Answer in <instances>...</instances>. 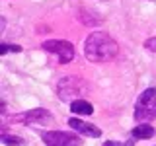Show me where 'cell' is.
I'll return each mask as SVG.
<instances>
[{"instance_id": "cell-9", "label": "cell", "mask_w": 156, "mask_h": 146, "mask_svg": "<svg viewBox=\"0 0 156 146\" xmlns=\"http://www.w3.org/2000/svg\"><path fill=\"white\" fill-rule=\"evenodd\" d=\"M156 103V88H146L143 94L139 96V99H136V105H148L152 107Z\"/></svg>"}, {"instance_id": "cell-5", "label": "cell", "mask_w": 156, "mask_h": 146, "mask_svg": "<svg viewBox=\"0 0 156 146\" xmlns=\"http://www.w3.org/2000/svg\"><path fill=\"white\" fill-rule=\"evenodd\" d=\"M41 140L47 146H78V136L62 130H47L41 133Z\"/></svg>"}, {"instance_id": "cell-11", "label": "cell", "mask_w": 156, "mask_h": 146, "mask_svg": "<svg viewBox=\"0 0 156 146\" xmlns=\"http://www.w3.org/2000/svg\"><path fill=\"white\" fill-rule=\"evenodd\" d=\"M22 51V47L20 45H8V43H2V45H0V55H6V53H20Z\"/></svg>"}, {"instance_id": "cell-2", "label": "cell", "mask_w": 156, "mask_h": 146, "mask_svg": "<svg viewBox=\"0 0 156 146\" xmlns=\"http://www.w3.org/2000/svg\"><path fill=\"white\" fill-rule=\"evenodd\" d=\"M88 92H90L88 90V82L80 80V78H74V76H66L57 84L58 97H61V99H66V101L80 99V97L86 96Z\"/></svg>"}, {"instance_id": "cell-8", "label": "cell", "mask_w": 156, "mask_h": 146, "mask_svg": "<svg viewBox=\"0 0 156 146\" xmlns=\"http://www.w3.org/2000/svg\"><path fill=\"white\" fill-rule=\"evenodd\" d=\"M131 134H133V138L136 140H148V138H152V136L156 134V130H154V127L152 125H148V123H140L139 127H135L133 130H131Z\"/></svg>"}, {"instance_id": "cell-7", "label": "cell", "mask_w": 156, "mask_h": 146, "mask_svg": "<svg viewBox=\"0 0 156 146\" xmlns=\"http://www.w3.org/2000/svg\"><path fill=\"white\" fill-rule=\"evenodd\" d=\"M70 111L74 115H92L94 113V105L90 103V101H86V99H74V101H70Z\"/></svg>"}, {"instance_id": "cell-13", "label": "cell", "mask_w": 156, "mask_h": 146, "mask_svg": "<svg viewBox=\"0 0 156 146\" xmlns=\"http://www.w3.org/2000/svg\"><path fill=\"white\" fill-rule=\"evenodd\" d=\"M104 146H117V142H113V140H107Z\"/></svg>"}, {"instance_id": "cell-3", "label": "cell", "mask_w": 156, "mask_h": 146, "mask_svg": "<svg viewBox=\"0 0 156 146\" xmlns=\"http://www.w3.org/2000/svg\"><path fill=\"white\" fill-rule=\"evenodd\" d=\"M41 49L47 51V53L58 55V61H61L62 64H68V62L74 58V47H72L70 41H65V39H49V41H43Z\"/></svg>"}, {"instance_id": "cell-12", "label": "cell", "mask_w": 156, "mask_h": 146, "mask_svg": "<svg viewBox=\"0 0 156 146\" xmlns=\"http://www.w3.org/2000/svg\"><path fill=\"white\" fill-rule=\"evenodd\" d=\"M144 47L148 49V51L156 53V37H150V39H146V41H144Z\"/></svg>"}, {"instance_id": "cell-4", "label": "cell", "mask_w": 156, "mask_h": 146, "mask_svg": "<svg viewBox=\"0 0 156 146\" xmlns=\"http://www.w3.org/2000/svg\"><path fill=\"white\" fill-rule=\"evenodd\" d=\"M14 123H22V125H45L49 121H53V113L43 107H37V109L31 111H23V113L14 115Z\"/></svg>"}, {"instance_id": "cell-6", "label": "cell", "mask_w": 156, "mask_h": 146, "mask_svg": "<svg viewBox=\"0 0 156 146\" xmlns=\"http://www.w3.org/2000/svg\"><path fill=\"white\" fill-rule=\"evenodd\" d=\"M68 127L74 129V130H78L80 134L92 136V138H100V136H101V130L98 129V127L86 123V121H82V119H68Z\"/></svg>"}, {"instance_id": "cell-1", "label": "cell", "mask_w": 156, "mask_h": 146, "mask_svg": "<svg viewBox=\"0 0 156 146\" xmlns=\"http://www.w3.org/2000/svg\"><path fill=\"white\" fill-rule=\"evenodd\" d=\"M84 53H86L88 61H92V62H105L117 57L119 45H117V41L111 35H107L104 31H94L86 37Z\"/></svg>"}, {"instance_id": "cell-10", "label": "cell", "mask_w": 156, "mask_h": 146, "mask_svg": "<svg viewBox=\"0 0 156 146\" xmlns=\"http://www.w3.org/2000/svg\"><path fill=\"white\" fill-rule=\"evenodd\" d=\"M0 140H2V144H6V146H20V144H22V138H18V136H10L6 133L0 136Z\"/></svg>"}]
</instances>
